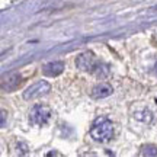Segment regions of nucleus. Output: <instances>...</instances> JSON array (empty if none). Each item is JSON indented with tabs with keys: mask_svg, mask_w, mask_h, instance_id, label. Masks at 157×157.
<instances>
[{
	"mask_svg": "<svg viewBox=\"0 0 157 157\" xmlns=\"http://www.w3.org/2000/svg\"><path fill=\"white\" fill-rule=\"evenodd\" d=\"M48 156H60L58 153H48Z\"/></svg>",
	"mask_w": 157,
	"mask_h": 157,
	"instance_id": "10",
	"label": "nucleus"
},
{
	"mask_svg": "<svg viewBox=\"0 0 157 157\" xmlns=\"http://www.w3.org/2000/svg\"><path fill=\"white\" fill-rule=\"evenodd\" d=\"M99 64H101V61H98L95 56H93V52H90V51H86L83 54H80L77 57V60H76V66L80 70L90 71V73H95L96 68L99 67Z\"/></svg>",
	"mask_w": 157,
	"mask_h": 157,
	"instance_id": "4",
	"label": "nucleus"
},
{
	"mask_svg": "<svg viewBox=\"0 0 157 157\" xmlns=\"http://www.w3.org/2000/svg\"><path fill=\"white\" fill-rule=\"evenodd\" d=\"M112 92H113L112 86H109L108 83H101V84H98V86L93 87V90H92V96H93L95 99H102V98L109 96Z\"/></svg>",
	"mask_w": 157,
	"mask_h": 157,
	"instance_id": "7",
	"label": "nucleus"
},
{
	"mask_svg": "<svg viewBox=\"0 0 157 157\" xmlns=\"http://www.w3.org/2000/svg\"><path fill=\"white\" fill-rule=\"evenodd\" d=\"M140 156H157V147L153 146V144L144 146L143 148H141Z\"/></svg>",
	"mask_w": 157,
	"mask_h": 157,
	"instance_id": "8",
	"label": "nucleus"
},
{
	"mask_svg": "<svg viewBox=\"0 0 157 157\" xmlns=\"http://www.w3.org/2000/svg\"><path fill=\"white\" fill-rule=\"evenodd\" d=\"M5 125H6V112L2 111V127H5Z\"/></svg>",
	"mask_w": 157,
	"mask_h": 157,
	"instance_id": "9",
	"label": "nucleus"
},
{
	"mask_svg": "<svg viewBox=\"0 0 157 157\" xmlns=\"http://www.w3.org/2000/svg\"><path fill=\"white\" fill-rule=\"evenodd\" d=\"M154 70H156V74H157V63H156V66H154Z\"/></svg>",
	"mask_w": 157,
	"mask_h": 157,
	"instance_id": "11",
	"label": "nucleus"
},
{
	"mask_svg": "<svg viewBox=\"0 0 157 157\" xmlns=\"http://www.w3.org/2000/svg\"><path fill=\"white\" fill-rule=\"evenodd\" d=\"M21 83H22L21 76L17 73H13V74H9L7 77H5V80L2 82V87L6 92H13V90H16L21 86Z\"/></svg>",
	"mask_w": 157,
	"mask_h": 157,
	"instance_id": "5",
	"label": "nucleus"
},
{
	"mask_svg": "<svg viewBox=\"0 0 157 157\" xmlns=\"http://www.w3.org/2000/svg\"><path fill=\"white\" fill-rule=\"evenodd\" d=\"M113 135L112 121H109L106 117H101L95 119V122L90 128V137L98 143H108Z\"/></svg>",
	"mask_w": 157,
	"mask_h": 157,
	"instance_id": "1",
	"label": "nucleus"
},
{
	"mask_svg": "<svg viewBox=\"0 0 157 157\" xmlns=\"http://www.w3.org/2000/svg\"><path fill=\"white\" fill-rule=\"evenodd\" d=\"M51 92V84L45 80H39L36 83H34L32 86H29L28 89L23 92V99L31 101V99H36L39 96L47 95Z\"/></svg>",
	"mask_w": 157,
	"mask_h": 157,
	"instance_id": "3",
	"label": "nucleus"
},
{
	"mask_svg": "<svg viewBox=\"0 0 157 157\" xmlns=\"http://www.w3.org/2000/svg\"><path fill=\"white\" fill-rule=\"evenodd\" d=\"M63 70H64V63L52 61V63L45 64L44 67H42V73H44L45 76H50V77H56V76L63 73Z\"/></svg>",
	"mask_w": 157,
	"mask_h": 157,
	"instance_id": "6",
	"label": "nucleus"
},
{
	"mask_svg": "<svg viewBox=\"0 0 157 157\" xmlns=\"http://www.w3.org/2000/svg\"><path fill=\"white\" fill-rule=\"evenodd\" d=\"M51 118V109L45 105H35L29 112V122L34 127H44Z\"/></svg>",
	"mask_w": 157,
	"mask_h": 157,
	"instance_id": "2",
	"label": "nucleus"
}]
</instances>
